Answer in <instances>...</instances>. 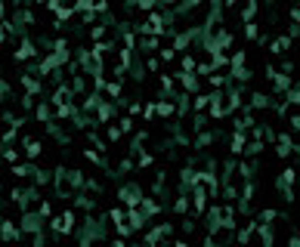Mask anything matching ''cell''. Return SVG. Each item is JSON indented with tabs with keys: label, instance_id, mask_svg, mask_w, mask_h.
<instances>
[{
	"label": "cell",
	"instance_id": "8",
	"mask_svg": "<svg viewBox=\"0 0 300 247\" xmlns=\"http://www.w3.org/2000/svg\"><path fill=\"white\" fill-rule=\"evenodd\" d=\"M34 115H37V121H50V115H53V112H50V102H47V99L37 105V112H34Z\"/></svg>",
	"mask_w": 300,
	"mask_h": 247
},
{
	"label": "cell",
	"instance_id": "9",
	"mask_svg": "<svg viewBox=\"0 0 300 247\" xmlns=\"http://www.w3.org/2000/svg\"><path fill=\"white\" fill-rule=\"evenodd\" d=\"M6 40H10V25L0 22V44H6Z\"/></svg>",
	"mask_w": 300,
	"mask_h": 247
},
{
	"label": "cell",
	"instance_id": "13",
	"mask_svg": "<svg viewBox=\"0 0 300 247\" xmlns=\"http://www.w3.org/2000/svg\"><path fill=\"white\" fill-rule=\"evenodd\" d=\"M0 19H6V6L3 3H0Z\"/></svg>",
	"mask_w": 300,
	"mask_h": 247
},
{
	"label": "cell",
	"instance_id": "7",
	"mask_svg": "<svg viewBox=\"0 0 300 247\" xmlns=\"http://www.w3.org/2000/svg\"><path fill=\"white\" fill-rule=\"evenodd\" d=\"M0 158H3V161H10L13 167L19 164V151H16V148H0Z\"/></svg>",
	"mask_w": 300,
	"mask_h": 247
},
{
	"label": "cell",
	"instance_id": "3",
	"mask_svg": "<svg viewBox=\"0 0 300 247\" xmlns=\"http://www.w3.org/2000/svg\"><path fill=\"white\" fill-rule=\"evenodd\" d=\"M19 238H22V232L19 229H16L10 219H0V241H6V244H19Z\"/></svg>",
	"mask_w": 300,
	"mask_h": 247
},
{
	"label": "cell",
	"instance_id": "10",
	"mask_svg": "<svg viewBox=\"0 0 300 247\" xmlns=\"http://www.w3.org/2000/svg\"><path fill=\"white\" fill-rule=\"evenodd\" d=\"M105 133H108V139H112V142H118V139H121V127H108Z\"/></svg>",
	"mask_w": 300,
	"mask_h": 247
},
{
	"label": "cell",
	"instance_id": "6",
	"mask_svg": "<svg viewBox=\"0 0 300 247\" xmlns=\"http://www.w3.org/2000/svg\"><path fill=\"white\" fill-rule=\"evenodd\" d=\"M269 105V96H266V93H254L251 96V108H266Z\"/></svg>",
	"mask_w": 300,
	"mask_h": 247
},
{
	"label": "cell",
	"instance_id": "1",
	"mask_svg": "<svg viewBox=\"0 0 300 247\" xmlns=\"http://www.w3.org/2000/svg\"><path fill=\"white\" fill-rule=\"evenodd\" d=\"M118 201L127 204V210H136L139 204H143V192H139L136 182H127V185H121V189H118Z\"/></svg>",
	"mask_w": 300,
	"mask_h": 247
},
{
	"label": "cell",
	"instance_id": "12",
	"mask_svg": "<svg viewBox=\"0 0 300 247\" xmlns=\"http://www.w3.org/2000/svg\"><path fill=\"white\" fill-rule=\"evenodd\" d=\"M288 247H300V235H291V241H288Z\"/></svg>",
	"mask_w": 300,
	"mask_h": 247
},
{
	"label": "cell",
	"instance_id": "2",
	"mask_svg": "<svg viewBox=\"0 0 300 247\" xmlns=\"http://www.w3.org/2000/svg\"><path fill=\"white\" fill-rule=\"evenodd\" d=\"M13 59H16V62H31V59H37V44L31 37H22L19 49L13 53Z\"/></svg>",
	"mask_w": 300,
	"mask_h": 247
},
{
	"label": "cell",
	"instance_id": "11",
	"mask_svg": "<svg viewBox=\"0 0 300 247\" xmlns=\"http://www.w3.org/2000/svg\"><path fill=\"white\" fill-rule=\"evenodd\" d=\"M245 37H251V40L257 37V25H254V22H248V25H245Z\"/></svg>",
	"mask_w": 300,
	"mask_h": 247
},
{
	"label": "cell",
	"instance_id": "4",
	"mask_svg": "<svg viewBox=\"0 0 300 247\" xmlns=\"http://www.w3.org/2000/svg\"><path fill=\"white\" fill-rule=\"evenodd\" d=\"M22 155L28 158V161H37L40 155H44V146H40V139H28V136H25V139H22Z\"/></svg>",
	"mask_w": 300,
	"mask_h": 247
},
{
	"label": "cell",
	"instance_id": "5",
	"mask_svg": "<svg viewBox=\"0 0 300 247\" xmlns=\"http://www.w3.org/2000/svg\"><path fill=\"white\" fill-rule=\"evenodd\" d=\"M19 83L25 87V96H31V99L40 93V78H37V74H28V71H25L22 78H19Z\"/></svg>",
	"mask_w": 300,
	"mask_h": 247
}]
</instances>
